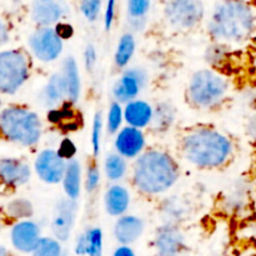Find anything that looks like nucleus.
Wrapping results in <instances>:
<instances>
[{
  "instance_id": "14",
  "label": "nucleus",
  "mask_w": 256,
  "mask_h": 256,
  "mask_svg": "<svg viewBox=\"0 0 256 256\" xmlns=\"http://www.w3.org/2000/svg\"><path fill=\"white\" fill-rule=\"evenodd\" d=\"M40 240V228L32 222H20L12 229V242L22 252H34Z\"/></svg>"
},
{
  "instance_id": "31",
  "label": "nucleus",
  "mask_w": 256,
  "mask_h": 256,
  "mask_svg": "<svg viewBox=\"0 0 256 256\" xmlns=\"http://www.w3.org/2000/svg\"><path fill=\"white\" fill-rule=\"evenodd\" d=\"M226 50H225V45L224 44H219L216 42L212 46L208 48L206 54H205V60L209 62L210 65L212 66H219L224 62V60L226 59Z\"/></svg>"
},
{
  "instance_id": "3",
  "label": "nucleus",
  "mask_w": 256,
  "mask_h": 256,
  "mask_svg": "<svg viewBox=\"0 0 256 256\" xmlns=\"http://www.w3.org/2000/svg\"><path fill=\"white\" fill-rule=\"evenodd\" d=\"M255 18L246 2L242 0H225L215 8L208 28L219 44L242 42L252 35Z\"/></svg>"
},
{
  "instance_id": "16",
  "label": "nucleus",
  "mask_w": 256,
  "mask_h": 256,
  "mask_svg": "<svg viewBox=\"0 0 256 256\" xmlns=\"http://www.w3.org/2000/svg\"><path fill=\"white\" fill-rule=\"evenodd\" d=\"M65 99H68V86L62 72H55L48 80L46 85L40 94L42 105L49 109L59 106Z\"/></svg>"
},
{
  "instance_id": "10",
  "label": "nucleus",
  "mask_w": 256,
  "mask_h": 256,
  "mask_svg": "<svg viewBox=\"0 0 256 256\" xmlns=\"http://www.w3.org/2000/svg\"><path fill=\"white\" fill-rule=\"evenodd\" d=\"M66 164V160L62 159L56 150L45 149L35 160V172L44 182L58 184L64 179Z\"/></svg>"
},
{
  "instance_id": "18",
  "label": "nucleus",
  "mask_w": 256,
  "mask_h": 256,
  "mask_svg": "<svg viewBox=\"0 0 256 256\" xmlns=\"http://www.w3.org/2000/svg\"><path fill=\"white\" fill-rule=\"evenodd\" d=\"M154 109L149 102L135 99L128 102L124 108V119L129 126L142 130V128L152 124Z\"/></svg>"
},
{
  "instance_id": "17",
  "label": "nucleus",
  "mask_w": 256,
  "mask_h": 256,
  "mask_svg": "<svg viewBox=\"0 0 256 256\" xmlns=\"http://www.w3.org/2000/svg\"><path fill=\"white\" fill-rule=\"evenodd\" d=\"M30 168L18 159L0 160V179L10 186H20L29 182Z\"/></svg>"
},
{
  "instance_id": "2",
  "label": "nucleus",
  "mask_w": 256,
  "mask_h": 256,
  "mask_svg": "<svg viewBox=\"0 0 256 256\" xmlns=\"http://www.w3.org/2000/svg\"><path fill=\"white\" fill-rule=\"evenodd\" d=\"M182 154L192 165L202 169H216L229 160L232 144L228 136L209 128H198L184 136Z\"/></svg>"
},
{
  "instance_id": "12",
  "label": "nucleus",
  "mask_w": 256,
  "mask_h": 256,
  "mask_svg": "<svg viewBox=\"0 0 256 256\" xmlns=\"http://www.w3.org/2000/svg\"><path fill=\"white\" fill-rule=\"evenodd\" d=\"M184 246V234L175 224H165L156 230L154 248L158 256H179Z\"/></svg>"
},
{
  "instance_id": "25",
  "label": "nucleus",
  "mask_w": 256,
  "mask_h": 256,
  "mask_svg": "<svg viewBox=\"0 0 256 256\" xmlns=\"http://www.w3.org/2000/svg\"><path fill=\"white\" fill-rule=\"evenodd\" d=\"M135 52V39L132 34L126 32L120 38L118 42L116 52H115L114 60L118 68H125L132 60Z\"/></svg>"
},
{
  "instance_id": "40",
  "label": "nucleus",
  "mask_w": 256,
  "mask_h": 256,
  "mask_svg": "<svg viewBox=\"0 0 256 256\" xmlns=\"http://www.w3.org/2000/svg\"><path fill=\"white\" fill-rule=\"evenodd\" d=\"M112 256H136L135 252H132V248L129 245H122V246L116 248Z\"/></svg>"
},
{
  "instance_id": "32",
  "label": "nucleus",
  "mask_w": 256,
  "mask_h": 256,
  "mask_svg": "<svg viewBox=\"0 0 256 256\" xmlns=\"http://www.w3.org/2000/svg\"><path fill=\"white\" fill-rule=\"evenodd\" d=\"M150 8V0H129L128 2V12L132 20L140 22L145 16Z\"/></svg>"
},
{
  "instance_id": "6",
  "label": "nucleus",
  "mask_w": 256,
  "mask_h": 256,
  "mask_svg": "<svg viewBox=\"0 0 256 256\" xmlns=\"http://www.w3.org/2000/svg\"><path fill=\"white\" fill-rule=\"evenodd\" d=\"M29 78V62L24 52L6 50L0 52V92L14 94Z\"/></svg>"
},
{
  "instance_id": "37",
  "label": "nucleus",
  "mask_w": 256,
  "mask_h": 256,
  "mask_svg": "<svg viewBox=\"0 0 256 256\" xmlns=\"http://www.w3.org/2000/svg\"><path fill=\"white\" fill-rule=\"evenodd\" d=\"M84 62L85 68H86L88 72H92L95 64H96V50L92 46V44H89L86 46L84 52Z\"/></svg>"
},
{
  "instance_id": "21",
  "label": "nucleus",
  "mask_w": 256,
  "mask_h": 256,
  "mask_svg": "<svg viewBox=\"0 0 256 256\" xmlns=\"http://www.w3.org/2000/svg\"><path fill=\"white\" fill-rule=\"evenodd\" d=\"M62 72L65 78V82H66L68 99H69V102H72V104H75V102L79 100L80 89H82L76 60L72 56L65 58L64 62H62Z\"/></svg>"
},
{
  "instance_id": "22",
  "label": "nucleus",
  "mask_w": 256,
  "mask_h": 256,
  "mask_svg": "<svg viewBox=\"0 0 256 256\" xmlns=\"http://www.w3.org/2000/svg\"><path fill=\"white\" fill-rule=\"evenodd\" d=\"M62 8L54 2H38L32 6V16L36 24L42 28H49L50 25L59 22L62 16Z\"/></svg>"
},
{
  "instance_id": "46",
  "label": "nucleus",
  "mask_w": 256,
  "mask_h": 256,
  "mask_svg": "<svg viewBox=\"0 0 256 256\" xmlns=\"http://www.w3.org/2000/svg\"><path fill=\"white\" fill-rule=\"evenodd\" d=\"M64 256H65V254H64Z\"/></svg>"
},
{
  "instance_id": "9",
  "label": "nucleus",
  "mask_w": 256,
  "mask_h": 256,
  "mask_svg": "<svg viewBox=\"0 0 256 256\" xmlns=\"http://www.w3.org/2000/svg\"><path fill=\"white\" fill-rule=\"evenodd\" d=\"M148 82V74L142 68L126 69L112 86V96L118 102H132Z\"/></svg>"
},
{
  "instance_id": "7",
  "label": "nucleus",
  "mask_w": 256,
  "mask_h": 256,
  "mask_svg": "<svg viewBox=\"0 0 256 256\" xmlns=\"http://www.w3.org/2000/svg\"><path fill=\"white\" fill-rule=\"evenodd\" d=\"M204 16L202 0H169L165 6V18L176 29H192Z\"/></svg>"
},
{
  "instance_id": "35",
  "label": "nucleus",
  "mask_w": 256,
  "mask_h": 256,
  "mask_svg": "<svg viewBox=\"0 0 256 256\" xmlns=\"http://www.w3.org/2000/svg\"><path fill=\"white\" fill-rule=\"evenodd\" d=\"M100 184V172L95 164L89 165L86 172V180H85V188L89 192H95Z\"/></svg>"
},
{
  "instance_id": "23",
  "label": "nucleus",
  "mask_w": 256,
  "mask_h": 256,
  "mask_svg": "<svg viewBox=\"0 0 256 256\" xmlns=\"http://www.w3.org/2000/svg\"><path fill=\"white\" fill-rule=\"evenodd\" d=\"M62 185H64L66 198L72 200H76L79 198L80 188H82V166L78 160L72 159L68 162Z\"/></svg>"
},
{
  "instance_id": "45",
  "label": "nucleus",
  "mask_w": 256,
  "mask_h": 256,
  "mask_svg": "<svg viewBox=\"0 0 256 256\" xmlns=\"http://www.w3.org/2000/svg\"><path fill=\"white\" fill-rule=\"evenodd\" d=\"M255 69H256V58H255Z\"/></svg>"
},
{
  "instance_id": "11",
  "label": "nucleus",
  "mask_w": 256,
  "mask_h": 256,
  "mask_svg": "<svg viewBox=\"0 0 256 256\" xmlns=\"http://www.w3.org/2000/svg\"><path fill=\"white\" fill-rule=\"evenodd\" d=\"M76 200L64 198L56 202L52 229L58 242H66L72 235L76 219Z\"/></svg>"
},
{
  "instance_id": "27",
  "label": "nucleus",
  "mask_w": 256,
  "mask_h": 256,
  "mask_svg": "<svg viewBox=\"0 0 256 256\" xmlns=\"http://www.w3.org/2000/svg\"><path fill=\"white\" fill-rule=\"evenodd\" d=\"M175 120V110L169 102H162L154 109L152 126L158 132H165L172 126Z\"/></svg>"
},
{
  "instance_id": "28",
  "label": "nucleus",
  "mask_w": 256,
  "mask_h": 256,
  "mask_svg": "<svg viewBox=\"0 0 256 256\" xmlns=\"http://www.w3.org/2000/svg\"><path fill=\"white\" fill-rule=\"evenodd\" d=\"M34 212L32 202L26 199H15L6 206V214L12 219H26Z\"/></svg>"
},
{
  "instance_id": "42",
  "label": "nucleus",
  "mask_w": 256,
  "mask_h": 256,
  "mask_svg": "<svg viewBox=\"0 0 256 256\" xmlns=\"http://www.w3.org/2000/svg\"><path fill=\"white\" fill-rule=\"evenodd\" d=\"M8 40V29L4 22L0 20V45L4 44Z\"/></svg>"
},
{
  "instance_id": "36",
  "label": "nucleus",
  "mask_w": 256,
  "mask_h": 256,
  "mask_svg": "<svg viewBox=\"0 0 256 256\" xmlns=\"http://www.w3.org/2000/svg\"><path fill=\"white\" fill-rule=\"evenodd\" d=\"M58 152H59V155L62 159H65L66 162H70V160L74 159L75 154H76V146H75V144L72 140L66 138V139L62 140Z\"/></svg>"
},
{
  "instance_id": "15",
  "label": "nucleus",
  "mask_w": 256,
  "mask_h": 256,
  "mask_svg": "<svg viewBox=\"0 0 256 256\" xmlns=\"http://www.w3.org/2000/svg\"><path fill=\"white\" fill-rule=\"evenodd\" d=\"M144 222L134 215H122L115 222V239L122 245H130L136 242L144 232Z\"/></svg>"
},
{
  "instance_id": "30",
  "label": "nucleus",
  "mask_w": 256,
  "mask_h": 256,
  "mask_svg": "<svg viewBox=\"0 0 256 256\" xmlns=\"http://www.w3.org/2000/svg\"><path fill=\"white\" fill-rule=\"evenodd\" d=\"M124 119V110H122L120 102H112L109 108V114H108V132L110 134L119 132V128Z\"/></svg>"
},
{
  "instance_id": "19",
  "label": "nucleus",
  "mask_w": 256,
  "mask_h": 256,
  "mask_svg": "<svg viewBox=\"0 0 256 256\" xmlns=\"http://www.w3.org/2000/svg\"><path fill=\"white\" fill-rule=\"evenodd\" d=\"M104 204L108 214L112 216H122L129 209V192L126 188L122 186V185H112L105 192Z\"/></svg>"
},
{
  "instance_id": "43",
  "label": "nucleus",
  "mask_w": 256,
  "mask_h": 256,
  "mask_svg": "<svg viewBox=\"0 0 256 256\" xmlns=\"http://www.w3.org/2000/svg\"><path fill=\"white\" fill-rule=\"evenodd\" d=\"M0 256H10L9 252H8V250L5 249V248L0 246Z\"/></svg>"
},
{
  "instance_id": "29",
  "label": "nucleus",
  "mask_w": 256,
  "mask_h": 256,
  "mask_svg": "<svg viewBox=\"0 0 256 256\" xmlns=\"http://www.w3.org/2000/svg\"><path fill=\"white\" fill-rule=\"evenodd\" d=\"M32 256H64L60 242L52 238H42Z\"/></svg>"
},
{
  "instance_id": "24",
  "label": "nucleus",
  "mask_w": 256,
  "mask_h": 256,
  "mask_svg": "<svg viewBox=\"0 0 256 256\" xmlns=\"http://www.w3.org/2000/svg\"><path fill=\"white\" fill-rule=\"evenodd\" d=\"M48 119L52 124L60 125L66 132H75L79 129V119L72 108V102L65 104L62 106L52 109L48 114Z\"/></svg>"
},
{
  "instance_id": "44",
  "label": "nucleus",
  "mask_w": 256,
  "mask_h": 256,
  "mask_svg": "<svg viewBox=\"0 0 256 256\" xmlns=\"http://www.w3.org/2000/svg\"><path fill=\"white\" fill-rule=\"evenodd\" d=\"M39 2H52V0H39Z\"/></svg>"
},
{
  "instance_id": "38",
  "label": "nucleus",
  "mask_w": 256,
  "mask_h": 256,
  "mask_svg": "<svg viewBox=\"0 0 256 256\" xmlns=\"http://www.w3.org/2000/svg\"><path fill=\"white\" fill-rule=\"evenodd\" d=\"M115 16V0H108L106 10H105V16H104V24L105 29L110 30L112 28V22H114Z\"/></svg>"
},
{
  "instance_id": "8",
  "label": "nucleus",
  "mask_w": 256,
  "mask_h": 256,
  "mask_svg": "<svg viewBox=\"0 0 256 256\" xmlns=\"http://www.w3.org/2000/svg\"><path fill=\"white\" fill-rule=\"evenodd\" d=\"M29 46L39 62H52L62 52V39L52 28H40L29 38Z\"/></svg>"
},
{
  "instance_id": "39",
  "label": "nucleus",
  "mask_w": 256,
  "mask_h": 256,
  "mask_svg": "<svg viewBox=\"0 0 256 256\" xmlns=\"http://www.w3.org/2000/svg\"><path fill=\"white\" fill-rule=\"evenodd\" d=\"M55 32H56V34L59 35L62 40L70 39V38L72 36V34H74V29H72V25L65 24V22H59V24H56Z\"/></svg>"
},
{
  "instance_id": "20",
  "label": "nucleus",
  "mask_w": 256,
  "mask_h": 256,
  "mask_svg": "<svg viewBox=\"0 0 256 256\" xmlns=\"http://www.w3.org/2000/svg\"><path fill=\"white\" fill-rule=\"evenodd\" d=\"M75 254L102 256V232L100 228H92L80 235L75 244Z\"/></svg>"
},
{
  "instance_id": "33",
  "label": "nucleus",
  "mask_w": 256,
  "mask_h": 256,
  "mask_svg": "<svg viewBox=\"0 0 256 256\" xmlns=\"http://www.w3.org/2000/svg\"><path fill=\"white\" fill-rule=\"evenodd\" d=\"M102 112H98L94 116L92 130V146L94 156H98L100 152V140H102Z\"/></svg>"
},
{
  "instance_id": "4",
  "label": "nucleus",
  "mask_w": 256,
  "mask_h": 256,
  "mask_svg": "<svg viewBox=\"0 0 256 256\" xmlns=\"http://www.w3.org/2000/svg\"><path fill=\"white\" fill-rule=\"evenodd\" d=\"M42 124L34 112L12 106L0 112V134L9 142L32 146L42 138Z\"/></svg>"
},
{
  "instance_id": "26",
  "label": "nucleus",
  "mask_w": 256,
  "mask_h": 256,
  "mask_svg": "<svg viewBox=\"0 0 256 256\" xmlns=\"http://www.w3.org/2000/svg\"><path fill=\"white\" fill-rule=\"evenodd\" d=\"M104 170L105 175L110 182H118V180L122 179L126 174L128 165L125 162V158L119 155L118 152H112L109 154L105 159L104 162Z\"/></svg>"
},
{
  "instance_id": "5",
  "label": "nucleus",
  "mask_w": 256,
  "mask_h": 256,
  "mask_svg": "<svg viewBox=\"0 0 256 256\" xmlns=\"http://www.w3.org/2000/svg\"><path fill=\"white\" fill-rule=\"evenodd\" d=\"M228 89L229 84L222 75L212 69H202L190 79L188 99L199 109H212L224 100Z\"/></svg>"
},
{
  "instance_id": "13",
  "label": "nucleus",
  "mask_w": 256,
  "mask_h": 256,
  "mask_svg": "<svg viewBox=\"0 0 256 256\" xmlns=\"http://www.w3.org/2000/svg\"><path fill=\"white\" fill-rule=\"evenodd\" d=\"M114 146L118 154L122 155L125 159H135L144 152V132L132 126L122 128L116 134Z\"/></svg>"
},
{
  "instance_id": "41",
  "label": "nucleus",
  "mask_w": 256,
  "mask_h": 256,
  "mask_svg": "<svg viewBox=\"0 0 256 256\" xmlns=\"http://www.w3.org/2000/svg\"><path fill=\"white\" fill-rule=\"evenodd\" d=\"M248 132L252 139L256 140V114L250 119L249 124H248Z\"/></svg>"
},
{
  "instance_id": "1",
  "label": "nucleus",
  "mask_w": 256,
  "mask_h": 256,
  "mask_svg": "<svg viewBox=\"0 0 256 256\" xmlns=\"http://www.w3.org/2000/svg\"><path fill=\"white\" fill-rule=\"evenodd\" d=\"M179 179V166L172 155L162 150L144 152L135 160L132 182L142 192L159 195L168 192Z\"/></svg>"
},
{
  "instance_id": "34",
  "label": "nucleus",
  "mask_w": 256,
  "mask_h": 256,
  "mask_svg": "<svg viewBox=\"0 0 256 256\" xmlns=\"http://www.w3.org/2000/svg\"><path fill=\"white\" fill-rule=\"evenodd\" d=\"M82 12L84 16L90 22H94L100 12L102 8V0H82Z\"/></svg>"
}]
</instances>
